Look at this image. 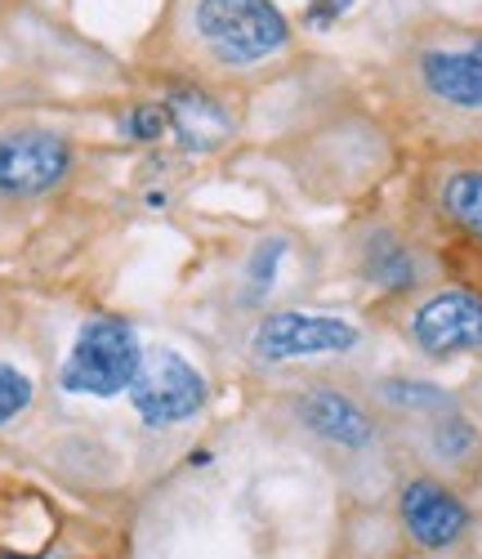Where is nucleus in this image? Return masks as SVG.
<instances>
[{
    "mask_svg": "<svg viewBox=\"0 0 482 559\" xmlns=\"http://www.w3.org/2000/svg\"><path fill=\"white\" fill-rule=\"evenodd\" d=\"M407 108L447 134H482V27L433 23L411 32L394 63Z\"/></svg>",
    "mask_w": 482,
    "mask_h": 559,
    "instance_id": "nucleus-2",
    "label": "nucleus"
},
{
    "mask_svg": "<svg viewBox=\"0 0 482 559\" xmlns=\"http://www.w3.org/2000/svg\"><path fill=\"white\" fill-rule=\"evenodd\" d=\"M291 255H296L291 233H264V238H255L237 269V305L264 313L268 300L277 296V283H281L286 264H291Z\"/></svg>",
    "mask_w": 482,
    "mask_h": 559,
    "instance_id": "nucleus-15",
    "label": "nucleus"
},
{
    "mask_svg": "<svg viewBox=\"0 0 482 559\" xmlns=\"http://www.w3.org/2000/svg\"><path fill=\"white\" fill-rule=\"evenodd\" d=\"M125 399L143 430H179V426H192L210 407V381L192 358L157 345L143 354V367L134 385L125 390Z\"/></svg>",
    "mask_w": 482,
    "mask_h": 559,
    "instance_id": "nucleus-8",
    "label": "nucleus"
},
{
    "mask_svg": "<svg viewBox=\"0 0 482 559\" xmlns=\"http://www.w3.org/2000/svg\"><path fill=\"white\" fill-rule=\"evenodd\" d=\"M429 198L438 219L460 238L482 247V162H451L429 179Z\"/></svg>",
    "mask_w": 482,
    "mask_h": 559,
    "instance_id": "nucleus-14",
    "label": "nucleus"
},
{
    "mask_svg": "<svg viewBox=\"0 0 482 559\" xmlns=\"http://www.w3.org/2000/svg\"><path fill=\"white\" fill-rule=\"evenodd\" d=\"M286 421L317 452L353 465V471H366L389 452V421L379 416L371 394H358L353 385L330 377H313L286 390Z\"/></svg>",
    "mask_w": 482,
    "mask_h": 559,
    "instance_id": "nucleus-3",
    "label": "nucleus"
},
{
    "mask_svg": "<svg viewBox=\"0 0 482 559\" xmlns=\"http://www.w3.org/2000/svg\"><path fill=\"white\" fill-rule=\"evenodd\" d=\"M117 134H121V144H134V148L161 144V139L170 134L161 99H138V104H125V108H121V117H117Z\"/></svg>",
    "mask_w": 482,
    "mask_h": 559,
    "instance_id": "nucleus-17",
    "label": "nucleus"
},
{
    "mask_svg": "<svg viewBox=\"0 0 482 559\" xmlns=\"http://www.w3.org/2000/svg\"><path fill=\"white\" fill-rule=\"evenodd\" d=\"M161 108H166L170 139L183 157H215L237 134V117H232L228 99L197 76H174L161 95Z\"/></svg>",
    "mask_w": 482,
    "mask_h": 559,
    "instance_id": "nucleus-11",
    "label": "nucleus"
},
{
    "mask_svg": "<svg viewBox=\"0 0 482 559\" xmlns=\"http://www.w3.org/2000/svg\"><path fill=\"white\" fill-rule=\"evenodd\" d=\"M402 430H407V443L420 456L424 471L443 475V479L469 475L482 461V421L465 403H451V407L424 416L415 426H402Z\"/></svg>",
    "mask_w": 482,
    "mask_h": 559,
    "instance_id": "nucleus-12",
    "label": "nucleus"
},
{
    "mask_svg": "<svg viewBox=\"0 0 482 559\" xmlns=\"http://www.w3.org/2000/svg\"><path fill=\"white\" fill-rule=\"evenodd\" d=\"M358 0H304V27L309 32H330L340 19H349V10Z\"/></svg>",
    "mask_w": 482,
    "mask_h": 559,
    "instance_id": "nucleus-18",
    "label": "nucleus"
},
{
    "mask_svg": "<svg viewBox=\"0 0 482 559\" xmlns=\"http://www.w3.org/2000/svg\"><path fill=\"white\" fill-rule=\"evenodd\" d=\"M366 394H371V403L379 407L384 421L398 426V430L424 421V416L443 412V407H451V403H460L456 390L429 381V377H415V371H384V377H375V381L366 385Z\"/></svg>",
    "mask_w": 482,
    "mask_h": 559,
    "instance_id": "nucleus-13",
    "label": "nucleus"
},
{
    "mask_svg": "<svg viewBox=\"0 0 482 559\" xmlns=\"http://www.w3.org/2000/svg\"><path fill=\"white\" fill-rule=\"evenodd\" d=\"M143 341H138V328L121 313H89L63 362H59V394H72V399H117L134 385L138 367H143Z\"/></svg>",
    "mask_w": 482,
    "mask_h": 559,
    "instance_id": "nucleus-5",
    "label": "nucleus"
},
{
    "mask_svg": "<svg viewBox=\"0 0 482 559\" xmlns=\"http://www.w3.org/2000/svg\"><path fill=\"white\" fill-rule=\"evenodd\" d=\"M366 349V328L335 309H264L246 332V362L255 371L349 362Z\"/></svg>",
    "mask_w": 482,
    "mask_h": 559,
    "instance_id": "nucleus-4",
    "label": "nucleus"
},
{
    "mask_svg": "<svg viewBox=\"0 0 482 559\" xmlns=\"http://www.w3.org/2000/svg\"><path fill=\"white\" fill-rule=\"evenodd\" d=\"M478 407H482V381H478Z\"/></svg>",
    "mask_w": 482,
    "mask_h": 559,
    "instance_id": "nucleus-19",
    "label": "nucleus"
},
{
    "mask_svg": "<svg viewBox=\"0 0 482 559\" xmlns=\"http://www.w3.org/2000/svg\"><path fill=\"white\" fill-rule=\"evenodd\" d=\"M76 175V139L45 121L0 130V206H36Z\"/></svg>",
    "mask_w": 482,
    "mask_h": 559,
    "instance_id": "nucleus-6",
    "label": "nucleus"
},
{
    "mask_svg": "<svg viewBox=\"0 0 482 559\" xmlns=\"http://www.w3.org/2000/svg\"><path fill=\"white\" fill-rule=\"evenodd\" d=\"M50 559H59V555H50Z\"/></svg>",
    "mask_w": 482,
    "mask_h": 559,
    "instance_id": "nucleus-20",
    "label": "nucleus"
},
{
    "mask_svg": "<svg viewBox=\"0 0 482 559\" xmlns=\"http://www.w3.org/2000/svg\"><path fill=\"white\" fill-rule=\"evenodd\" d=\"M353 273L362 277V287H371L375 296H389V300H411L424 287H433V255L402 233L389 219H371L353 233Z\"/></svg>",
    "mask_w": 482,
    "mask_h": 559,
    "instance_id": "nucleus-9",
    "label": "nucleus"
},
{
    "mask_svg": "<svg viewBox=\"0 0 482 559\" xmlns=\"http://www.w3.org/2000/svg\"><path fill=\"white\" fill-rule=\"evenodd\" d=\"M394 510H398V528L402 537L424 550V555H447L456 550L469 528H473V510L469 501L433 471H415L398 484V497H394Z\"/></svg>",
    "mask_w": 482,
    "mask_h": 559,
    "instance_id": "nucleus-10",
    "label": "nucleus"
},
{
    "mask_svg": "<svg viewBox=\"0 0 482 559\" xmlns=\"http://www.w3.org/2000/svg\"><path fill=\"white\" fill-rule=\"evenodd\" d=\"M170 36L210 76H260L296 50V23L277 0H174Z\"/></svg>",
    "mask_w": 482,
    "mask_h": 559,
    "instance_id": "nucleus-1",
    "label": "nucleus"
},
{
    "mask_svg": "<svg viewBox=\"0 0 482 559\" xmlns=\"http://www.w3.org/2000/svg\"><path fill=\"white\" fill-rule=\"evenodd\" d=\"M36 399H40L36 371L23 367V362L10 358V354H0V435L14 430L23 416L36 407Z\"/></svg>",
    "mask_w": 482,
    "mask_h": 559,
    "instance_id": "nucleus-16",
    "label": "nucleus"
},
{
    "mask_svg": "<svg viewBox=\"0 0 482 559\" xmlns=\"http://www.w3.org/2000/svg\"><path fill=\"white\" fill-rule=\"evenodd\" d=\"M398 332L424 362H456L482 354V292L465 283H438L407 300Z\"/></svg>",
    "mask_w": 482,
    "mask_h": 559,
    "instance_id": "nucleus-7",
    "label": "nucleus"
}]
</instances>
